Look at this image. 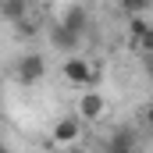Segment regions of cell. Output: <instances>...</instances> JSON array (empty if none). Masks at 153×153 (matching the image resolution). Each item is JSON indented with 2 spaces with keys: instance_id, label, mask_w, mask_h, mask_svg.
Listing matches in <instances>:
<instances>
[{
  "instance_id": "12",
  "label": "cell",
  "mask_w": 153,
  "mask_h": 153,
  "mask_svg": "<svg viewBox=\"0 0 153 153\" xmlns=\"http://www.w3.org/2000/svg\"><path fill=\"white\" fill-rule=\"evenodd\" d=\"M139 117H143V125H146V128H153V100L143 107V114H139Z\"/></svg>"
},
{
  "instance_id": "14",
  "label": "cell",
  "mask_w": 153,
  "mask_h": 153,
  "mask_svg": "<svg viewBox=\"0 0 153 153\" xmlns=\"http://www.w3.org/2000/svg\"><path fill=\"white\" fill-rule=\"evenodd\" d=\"M68 153H89V150H82V146H68Z\"/></svg>"
},
{
  "instance_id": "4",
  "label": "cell",
  "mask_w": 153,
  "mask_h": 153,
  "mask_svg": "<svg viewBox=\"0 0 153 153\" xmlns=\"http://www.w3.org/2000/svg\"><path fill=\"white\" fill-rule=\"evenodd\" d=\"M78 135H82V117H61L53 125V139L61 146H78Z\"/></svg>"
},
{
  "instance_id": "8",
  "label": "cell",
  "mask_w": 153,
  "mask_h": 153,
  "mask_svg": "<svg viewBox=\"0 0 153 153\" xmlns=\"http://www.w3.org/2000/svg\"><path fill=\"white\" fill-rule=\"evenodd\" d=\"M50 43H53L57 50H75L78 43H82V36H75V32H68V29H64V25L57 22V25H53V39H50Z\"/></svg>"
},
{
  "instance_id": "11",
  "label": "cell",
  "mask_w": 153,
  "mask_h": 153,
  "mask_svg": "<svg viewBox=\"0 0 153 153\" xmlns=\"http://www.w3.org/2000/svg\"><path fill=\"white\" fill-rule=\"evenodd\" d=\"M139 50H143V53H150V57H153V25H146V32L139 36Z\"/></svg>"
},
{
  "instance_id": "10",
  "label": "cell",
  "mask_w": 153,
  "mask_h": 153,
  "mask_svg": "<svg viewBox=\"0 0 153 153\" xmlns=\"http://www.w3.org/2000/svg\"><path fill=\"white\" fill-rule=\"evenodd\" d=\"M14 29H18V36H36L39 25L32 22V18H22V22H14Z\"/></svg>"
},
{
  "instance_id": "9",
  "label": "cell",
  "mask_w": 153,
  "mask_h": 153,
  "mask_svg": "<svg viewBox=\"0 0 153 153\" xmlns=\"http://www.w3.org/2000/svg\"><path fill=\"white\" fill-rule=\"evenodd\" d=\"M150 4H153V0H117V7H121L128 18H139L143 11H150Z\"/></svg>"
},
{
  "instance_id": "2",
  "label": "cell",
  "mask_w": 153,
  "mask_h": 153,
  "mask_svg": "<svg viewBox=\"0 0 153 153\" xmlns=\"http://www.w3.org/2000/svg\"><path fill=\"white\" fill-rule=\"evenodd\" d=\"M61 71H64V78H68L71 85H96V82H100V68H93V64L82 61V57H64Z\"/></svg>"
},
{
  "instance_id": "3",
  "label": "cell",
  "mask_w": 153,
  "mask_h": 153,
  "mask_svg": "<svg viewBox=\"0 0 153 153\" xmlns=\"http://www.w3.org/2000/svg\"><path fill=\"white\" fill-rule=\"evenodd\" d=\"M103 114H107V103H103V96H100L96 89H89V93L78 100V117H82V125H93V121H100Z\"/></svg>"
},
{
  "instance_id": "5",
  "label": "cell",
  "mask_w": 153,
  "mask_h": 153,
  "mask_svg": "<svg viewBox=\"0 0 153 153\" xmlns=\"http://www.w3.org/2000/svg\"><path fill=\"white\" fill-rule=\"evenodd\" d=\"M61 25H64L68 32H75V36H82V32L89 29V14H85V7H78V4H71V7L64 11Z\"/></svg>"
},
{
  "instance_id": "13",
  "label": "cell",
  "mask_w": 153,
  "mask_h": 153,
  "mask_svg": "<svg viewBox=\"0 0 153 153\" xmlns=\"http://www.w3.org/2000/svg\"><path fill=\"white\" fill-rule=\"evenodd\" d=\"M143 57H146V75L153 78V57H150V53H143Z\"/></svg>"
},
{
  "instance_id": "1",
  "label": "cell",
  "mask_w": 153,
  "mask_h": 153,
  "mask_svg": "<svg viewBox=\"0 0 153 153\" xmlns=\"http://www.w3.org/2000/svg\"><path fill=\"white\" fill-rule=\"evenodd\" d=\"M43 75H46V57L43 53H25V57L14 61V78L22 85H36V82H43Z\"/></svg>"
},
{
  "instance_id": "15",
  "label": "cell",
  "mask_w": 153,
  "mask_h": 153,
  "mask_svg": "<svg viewBox=\"0 0 153 153\" xmlns=\"http://www.w3.org/2000/svg\"><path fill=\"white\" fill-rule=\"evenodd\" d=\"M0 153H4V146H0Z\"/></svg>"
},
{
  "instance_id": "7",
  "label": "cell",
  "mask_w": 153,
  "mask_h": 153,
  "mask_svg": "<svg viewBox=\"0 0 153 153\" xmlns=\"http://www.w3.org/2000/svg\"><path fill=\"white\" fill-rule=\"evenodd\" d=\"M0 18L11 22V25L29 18V0H0Z\"/></svg>"
},
{
  "instance_id": "6",
  "label": "cell",
  "mask_w": 153,
  "mask_h": 153,
  "mask_svg": "<svg viewBox=\"0 0 153 153\" xmlns=\"http://www.w3.org/2000/svg\"><path fill=\"white\" fill-rule=\"evenodd\" d=\"M103 153H135V135L128 128H117L114 135L103 143Z\"/></svg>"
}]
</instances>
